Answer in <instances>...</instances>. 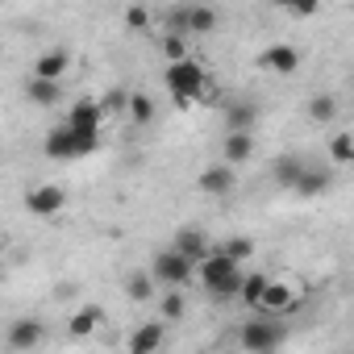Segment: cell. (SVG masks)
<instances>
[{"instance_id":"5bb4252c","label":"cell","mask_w":354,"mask_h":354,"mask_svg":"<svg viewBox=\"0 0 354 354\" xmlns=\"http://www.w3.org/2000/svg\"><path fill=\"white\" fill-rule=\"evenodd\" d=\"M67 71H71V55H67V50H46V55H38V63H34V75L55 80V84H63Z\"/></svg>"},{"instance_id":"484cf974","label":"cell","mask_w":354,"mask_h":354,"mask_svg":"<svg viewBox=\"0 0 354 354\" xmlns=\"http://www.w3.org/2000/svg\"><path fill=\"white\" fill-rule=\"evenodd\" d=\"M217 250H225L234 263H246V259L254 254V238H230V242H221Z\"/></svg>"},{"instance_id":"30bf717a","label":"cell","mask_w":354,"mask_h":354,"mask_svg":"<svg viewBox=\"0 0 354 354\" xmlns=\"http://www.w3.org/2000/svg\"><path fill=\"white\" fill-rule=\"evenodd\" d=\"M196 188H201L205 196H230V192H234V167H230V162L205 167L201 180H196Z\"/></svg>"},{"instance_id":"f546056e","label":"cell","mask_w":354,"mask_h":354,"mask_svg":"<svg viewBox=\"0 0 354 354\" xmlns=\"http://www.w3.org/2000/svg\"><path fill=\"white\" fill-rule=\"evenodd\" d=\"M125 96H129V92H121V88H117V92H109V96L100 100V109H104V121H109V117H125Z\"/></svg>"},{"instance_id":"3957f363","label":"cell","mask_w":354,"mask_h":354,"mask_svg":"<svg viewBox=\"0 0 354 354\" xmlns=\"http://www.w3.org/2000/svg\"><path fill=\"white\" fill-rule=\"evenodd\" d=\"M100 150V133H75L71 125H55L50 133H46V154L50 158H88V154H96Z\"/></svg>"},{"instance_id":"d4e9b609","label":"cell","mask_w":354,"mask_h":354,"mask_svg":"<svg viewBox=\"0 0 354 354\" xmlns=\"http://www.w3.org/2000/svg\"><path fill=\"white\" fill-rule=\"evenodd\" d=\"M121 21H125V30L142 34V30H150V9H146V5H129V9L121 13Z\"/></svg>"},{"instance_id":"cb8c5ba5","label":"cell","mask_w":354,"mask_h":354,"mask_svg":"<svg viewBox=\"0 0 354 354\" xmlns=\"http://www.w3.org/2000/svg\"><path fill=\"white\" fill-rule=\"evenodd\" d=\"M162 59H167V63L188 59V34H167V38H162Z\"/></svg>"},{"instance_id":"2e32d148","label":"cell","mask_w":354,"mask_h":354,"mask_svg":"<svg viewBox=\"0 0 354 354\" xmlns=\"http://www.w3.org/2000/svg\"><path fill=\"white\" fill-rule=\"evenodd\" d=\"M26 96L34 100V104H42V109H50L59 96H63V88L55 84V80H42V75H34L30 84H26Z\"/></svg>"},{"instance_id":"7402d4cb","label":"cell","mask_w":354,"mask_h":354,"mask_svg":"<svg viewBox=\"0 0 354 354\" xmlns=\"http://www.w3.org/2000/svg\"><path fill=\"white\" fill-rule=\"evenodd\" d=\"M125 292H129V300H150L154 296V275L150 271H133L125 279Z\"/></svg>"},{"instance_id":"9a60e30c","label":"cell","mask_w":354,"mask_h":354,"mask_svg":"<svg viewBox=\"0 0 354 354\" xmlns=\"http://www.w3.org/2000/svg\"><path fill=\"white\" fill-rule=\"evenodd\" d=\"M5 342H9L13 350H34V346L42 342V321H17Z\"/></svg>"},{"instance_id":"d6a6232c","label":"cell","mask_w":354,"mask_h":354,"mask_svg":"<svg viewBox=\"0 0 354 354\" xmlns=\"http://www.w3.org/2000/svg\"><path fill=\"white\" fill-rule=\"evenodd\" d=\"M0 254H5V242H0Z\"/></svg>"},{"instance_id":"6da1fadb","label":"cell","mask_w":354,"mask_h":354,"mask_svg":"<svg viewBox=\"0 0 354 354\" xmlns=\"http://www.w3.org/2000/svg\"><path fill=\"white\" fill-rule=\"evenodd\" d=\"M162 84H167L171 100L180 104V109H188L192 100L209 96V71H205L196 59H175V63H167V71H162Z\"/></svg>"},{"instance_id":"44dd1931","label":"cell","mask_w":354,"mask_h":354,"mask_svg":"<svg viewBox=\"0 0 354 354\" xmlns=\"http://www.w3.org/2000/svg\"><path fill=\"white\" fill-rule=\"evenodd\" d=\"M184 308H188V304H184V292H180V288H167V296L158 300V317H162V321H180Z\"/></svg>"},{"instance_id":"83f0119b","label":"cell","mask_w":354,"mask_h":354,"mask_svg":"<svg viewBox=\"0 0 354 354\" xmlns=\"http://www.w3.org/2000/svg\"><path fill=\"white\" fill-rule=\"evenodd\" d=\"M263 283H267V275H263V271H254V275H242V288H238V296H242V300L254 308V300H259Z\"/></svg>"},{"instance_id":"4dcf8cb0","label":"cell","mask_w":354,"mask_h":354,"mask_svg":"<svg viewBox=\"0 0 354 354\" xmlns=\"http://www.w3.org/2000/svg\"><path fill=\"white\" fill-rule=\"evenodd\" d=\"M300 171H304V167H300V158H279V162H275V175H279L288 188L296 184V175H300Z\"/></svg>"},{"instance_id":"f1b7e54d","label":"cell","mask_w":354,"mask_h":354,"mask_svg":"<svg viewBox=\"0 0 354 354\" xmlns=\"http://www.w3.org/2000/svg\"><path fill=\"white\" fill-rule=\"evenodd\" d=\"M279 5L292 13V17H300V21H308L317 9H321V0H279Z\"/></svg>"},{"instance_id":"7a4b0ae2","label":"cell","mask_w":354,"mask_h":354,"mask_svg":"<svg viewBox=\"0 0 354 354\" xmlns=\"http://www.w3.org/2000/svg\"><path fill=\"white\" fill-rule=\"evenodd\" d=\"M242 263H234L225 250H209L201 263H196V279L213 292V296H238V288H242Z\"/></svg>"},{"instance_id":"ba28073f","label":"cell","mask_w":354,"mask_h":354,"mask_svg":"<svg viewBox=\"0 0 354 354\" xmlns=\"http://www.w3.org/2000/svg\"><path fill=\"white\" fill-rule=\"evenodd\" d=\"M67 209V192L59 184H34L26 192V213L30 217H59Z\"/></svg>"},{"instance_id":"8fae6325","label":"cell","mask_w":354,"mask_h":354,"mask_svg":"<svg viewBox=\"0 0 354 354\" xmlns=\"http://www.w3.org/2000/svg\"><path fill=\"white\" fill-rule=\"evenodd\" d=\"M167 321H146V325H138L133 333H129V342H125V350L129 354H146V350H158L162 342H167V329H162Z\"/></svg>"},{"instance_id":"277c9868","label":"cell","mask_w":354,"mask_h":354,"mask_svg":"<svg viewBox=\"0 0 354 354\" xmlns=\"http://www.w3.org/2000/svg\"><path fill=\"white\" fill-rule=\"evenodd\" d=\"M150 275H154V283H162V288H184V283L196 275V263H192L184 250L167 246V250H158V254H154Z\"/></svg>"},{"instance_id":"e0dca14e","label":"cell","mask_w":354,"mask_h":354,"mask_svg":"<svg viewBox=\"0 0 354 354\" xmlns=\"http://www.w3.org/2000/svg\"><path fill=\"white\" fill-rule=\"evenodd\" d=\"M125 117H129L133 125H150V121H154L150 96H146V92H129V96H125Z\"/></svg>"},{"instance_id":"5b68a950","label":"cell","mask_w":354,"mask_h":354,"mask_svg":"<svg viewBox=\"0 0 354 354\" xmlns=\"http://www.w3.org/2000/svg\"><path fill=\"white\" fill-rule=\"evenodd\" d=\"M296 304H300V288L288 283V279H271V275H267V283H263V292H259V300H254V313L288 317Z\"/></svg>"},{"instance_id":"4fadbf2b","label":"cell","mask_w":354,"mask_h":354,"mask_svg":"<svg viewBox=\"0 0 354 354\" xmlns=\"http://www.w3.org/2000/svg\"><path fill=\"white\" fill-rule=\"evenodd\" d=\"M221 154H225V162H230V167H238V162L254 158V133H250V129H230V138L221 142Z\"/></svg>"},{"instance_id":"52a82bcc","label":"cell","mask_w":354,"mask_h":354,"mask_svg":"<svg viewBox=\"0 0 354 354\" xmlns=\"http://www.w3.org/2000/svg\"><path fill=\"white\" fill-rule=\"evenodd\" d=\"M217 9L213 5H184L171 13V30L175 34H213L217 30Z\"/></svg>"},{"instance_id":"ffe728a7","label":"cell","mask_w":354,"mask_h":354,"mask_svg":"<svg viewBox=\"0 0 354 354\" xmlns=\"http://www.w3.org/2000/svg\"><path fill=\"white\" fill-rule=\"evenodd\" d=\"M292 188H296V192H304V196H317V192H325V188H329V175H325V171H300Z\"/></svg>"},{"instance_id":"603a6c76","label":"cell","mask_w":354,"mask_h":354,"mask_svg":"<svg viewBox=\"0 0 354 354\" xmlns=\"http://www.w3.org/2000/svg\"><path fill=\"white\" fill-rule=\"evenodd\" d=\"M329 158L337 162V167H346L350 158H354V138L342 129V133H333V142H329Z\"/></svg>"},{"instance_id":"ac0fdd59","label":"cell","mask_w":354,"mask_h":354,"mask_svg":"<svg viewBox=\"0 0 354 354\" xmlns=\"http://www.w3.org/2000/svg\"><path fill=\"white\" fill-rule=\"evenodd\" d=\"M175 250H184L192 263H201V259H205L213 246H209V238H205V234H196V230H184L180 238H175Z\"/></svg>"},{"instance_id":"8992f818","label":"cell","mask_w":354,"mask_h":354,"mask_svg":"<svg viewBox=\"0 0 354 354\" xmlns=\"http://www.w3.org/2000/svg\"><path fill=\"white\" fill-rule=\"evenodd\" d=\"M259 317H263V321H246V325H242L238 342H242L246 350H254V354L279 350V342H283V325H279V317H267V313H259Z\"/></svg>"},{"instance_id":"7c38bea8","label":"cell","mask_w":354,"mask_h":354,"mask_svg":"<svg viewBox=\"0 0 354 354\" xmlns=\"http://www.w3.org/2000/svg\"><path fill=\"white\" fill-rule=\"evenodd\" d=\"M267 71H275V75H292L296 67H300V50L296 46H288V42H275L271 50H263V59H259Z\"/></svg>"},{"instance_id":"1f68e13d","label":"cell","mask_w":354,"mask_h":354,"mask_svg":"<svg viewBox=\"0 0 354 354\" xmlns=\"http://www.w3.org/2000/svg\"><path fill=\"white\" fill-rule=\"evenodd\" d=\"M250 121H254V109L250 104H234L230 109V129H250Z\"/></svg>"},{"instance_id":"d6986e66","label":"cell","mask_w":354,"mask_h":354,"mask_svg":"<svg viewBox=\"0 0 354 354\" xmlns=\"http://www.w3.org/2000/svg\"><path fill=\"white\" fill-rule=\"evenodd\" d=\"M100 321H104V308H100V304H88V308H80V313L71 317V337H84V333H92Z\"/></svg>"},{"instance_id":"4316f807","label":"cell","mask_w":354,"mask_h":354,"mask_svg":"<svg viewBox=\"0 0 354 354\" xmlns=\"http://www.w3.org/2000/svg\"><path fill=\"white\" fill-rule=\"evenodd\" d=\"M333 113H337V100L333 96H313L308 100V117L313 121H333Z\"/></svg>"},{"instance_id":"9c48e42d","label":"cell","mask_w":354,"mask_h":354,"mask_svg":"<svg viewBox=\"0 0 354 354\" xmlns=\"http://www.w3.org/2000/svg\"><path fill=\"white\" fill-rule=\"evenodd\" d=\"M63 125H71L75 133H100V125H104V109H100V100L80 96V100L67 109V121H63Z\"/></svg>"}]
</instances>
